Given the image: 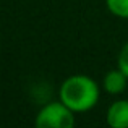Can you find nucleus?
Instances as JSON below:
<instances>
[{"label":"nucleus","mask_w":128,"mask_h":128,"mask_svg":"<svg viewBox=\"0 0 128 128\" xmlns=\"http://www.w3.org/2000/svg\"><path fill=\"white\" fill-rule=\"evenodd\" d=\"M100 89L88 75H72L58 88V99L75 114L88 112L99 102Z\"/></svg>","instance_id":"obj_1"},{"label":"nucleus","mask_w":128,"mask_h":128,"mask_svg":"<svg viewBox=\"0 0 128 128\" xmlns=\"http://www.w3.org/2000/svg\"><path fill=\"white\" fill-rule=\"evenodd\" d=\"M106 6L114 16L128 20V0H106Z\"/></svg>","instance_id":"obj_5"},{"label":"nucleus","mask_w":128,"mask_h":128,"mask_svg":"<svg viewBox=\"0 0 128 128\" xmlns=\"http://www.w3.org/2000/svg\"><path fill=\"white\" fill-rule=\"evenodd\" d=\"M106 122L112 128H128V99H118L110 104Z\"/></svg>","instance_id":"obj_3"},{"label":"nucleus","mask_w":128,"mask_h":128,"mask_svg":"<svg viewBox=\"0 0 128 128\" xmlns=\"http://www.w3.org/2000/svg\"><path fill=\"white\" fill-rule=\"evenodd\" d=\"M126 84H128V76L122 70L117 66L115 70H110V72L106 73L102 80V88L107 94H112V96H118L122 94L123 91L126 89Z\"/></svg>","instance_id":"obj_4"},{"label":"nucleus","mask_w":128,"mask_h":128,"mask_svg":"<svg viewBox=\"0 0 128 128\" xmlns=\"http://www.w3.org/2000/svg\"><path fill=\"white\" fill-rule=\"evenodd\" d=\"M117 66L128 76V42L123 44V47L117 55Z\"/></svg>","instance_id":"obj_6"},{"label":"nucleus","mask_w":128,"mask_h":128,"mask_svg":"<svg viewBox=\"0 0 128 128\" xmlns=\"http://www.w3.org/2000/svg\"><path fill=\"white\" fill-rule=\"evenodd\" d=\"M75 123V112L60 99L42 106L34 118V125L38 128H73Z\"/></svg>","instance_id":"obj_2"}]
</instances>
